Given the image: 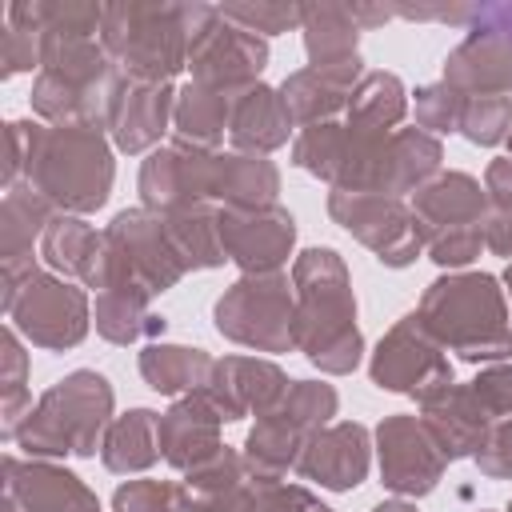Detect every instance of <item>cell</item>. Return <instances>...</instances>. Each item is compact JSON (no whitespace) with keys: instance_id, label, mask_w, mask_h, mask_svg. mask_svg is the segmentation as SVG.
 Wrapping results in <instances>:
<instances>
[{"instance_id":"cell-48","label":"cell","mask_w":512,"mask_h":512,"mask_svg":"<svg viewBox=\"0 0 512 512\" xmlns=\"http://www.w3.org/2000/svg\"><path fill=\"white\" fill-rule=\"evenodd\" d=\"M476 468L488 480H512V416L492 424L484 448L476 452Z\"/></svg>"},{"instance_id":"cell-56","label":"cell","mask_w":512,"mask_h":512,"mask_svg":"<svg viewBox=\"0 0 512 512\" xmlns=\"http://www.w3.org/2000/svg\"><path fill=\"white\" fill-rule=\"evenodd\" d=\"M508 156H512V132H508Z\"/></svg>"},{"instance_id":"cell-15","label":"cell","mask_w":512,"mask_h":512,"mask_svg":"<svg viewBox=\"0 0 512 512\" xmlns=\"http://www.w3.org/2000/svg\"><path fill=\"white\" fill-rule=\"evenodd\" d=\"M220 244L224 256L244 276L280 272L296 248V220L288 208H220Z\"/></svg>"},{"instance_id":"cell-19","label":"cell","mask_w":512,"mask_h":512,"mask_svg":"<svg viewBox=\"0 0 512 512\" xmlns=\"http://www.w3.org/2000/svg\"><path fill=\"white\" fill-rule=\"evenodd\" d=\"M420 404V424L432 432V440L440 444V452L448 460H476V452L484 448L488 432H492V412L480 404V396L472 392V384H444L436 392H428Z\"/></svg>"},{"instance_id":"cell-9","label":"cell","mask_w":512,"mask_h":512,"mask_svg":"<svg viewBox=\"0 0 512 512\" xmlns=\"http://www.w3.org/2000/svg\"><path fill=\"white\" fill-rule=\"evenodd\" d=\"M268 68V40L236 28L212 4H188V72L196 84L240 92L260 84Z\"/></svg>"},{"instance_id":"cell-38","label":"cell","mask_w":512,"mask_h":512,"mask_svg":"<svg viewBox=\"0 0 512 512\" xmlns=\"http://www.w3.org/2000/svg\"><path fill=\"white\" fill-rule=\"evenodd\" d=\"M32 408V392H28V352L20 344V332L8 324L0 332V428L4 440L16 436L20 420Z\"/></svg>"},{"instance_id":"cell-46","label":"cell","mask_w":512,"mask_h":512,"mask_svg":"<svg viewBox=\"0 0 512 512\" xmlns=\"http://www.w3.org/2000/svg\"><path fill=\"white\" fill-rule=\"evenodd\" d=\"M468 384L480 396V404L492 412V420H508L512 416V364L508 360L484 364Z\"/></svg>"},{"instance_id":"cell-31","label":"cell","mask_w":512,"mask_h":512,"mask_svg":"<svg viewBox=\"0 0 512 512\" xmlns=\"http://www.w3.org/2000/svg\"><path fill=\"white\" fill-rule=\"evenodd\" d=\"M100 460L116 476L148 472L160 460V412H152V408H128L124 416H116L108 424V432H104Z\"/></svg>"},{"instance_id":"cell-57","label":"cell","mask_w":512,"mask_h":512,"mask_svg":"<svg viewBox=\"0 0 512 512\" xmlns=\"http://www.w3.org/2000/svg\"><path fill=\"white\" fill-rule=\"evenodd\" d=\"M320 512H336V508H328V504H324V508H320Z\"/></svg>"},{"instance_id":"cell-30","label":"cell","mask_w":512,"mask_h":512,"mask_svg":"<svg viewBox=\"0 0 512 512\" xmlns=\"http://www.w3.org/2000/svg\"><path fill=\"white\" fill-rule=\"evenodd\" d=\"M252 484L256 472L244 464V456L236 448H220L208 464H200L196 472L184 476V488L192 492V500L204 512H248L252 500Z\"/></svg>"},{"instance_id":"cell-12","label":"cell","mask_w":512,"mask_h":512,"mask_svg":"<svg viewBox=\"0 0 512 512\" xmlns=\"http://www.w3.org/2000/svg\"><path fill=\"white\" fill-rule=\"evenodd\" d=\"M368 376L376 388L396 392V396H412V400H424L428 392L456 380L448 352L436 344V336L420 324L416 312L400 316L380 336V344L368 356Z\"/></svg>"},{"instance_id":"cell-33","label":"cell","mask_w":512,"mask_h":512,"mask_svg":"<svg viewBox=\"0 0 512 512\" xmlns=\"http://www.w3.org/2000/svg\"><path fill=\"white\" fill-rule=\"evenodd\" d=\"M92 324L108 344H136L164 332V316L152 312V292L144 288H104L92 304Z\"/></svg>"},{"instance_id":"cell-20","label":"cell","mask_w":512,"mask_h":512,"mask_svg":"<svg viewBox=\"0 0 512 512\" xmlns=\"http://www.w3.org/2000/svg\"><path fill=\"white\" fill-rule=\"evenodd\" d=\"M4 496H12L20 512H104L76 472L32 456H4Z\"/></svg>"},{"instance_id":"cell-35","label":"cell","mask_w":512,"mask_h":512,"mask_svg":"<svg viewBox=\"0 0 512 512\" xmlns=\"http://www.w3.org/2000/svg\"><path fill=\"white\" fill-rule=\"evenodd\" d=\"M300 32H304V52L308 64H340L360 56V24L352 16V4H304L300 16Z\"/></svg>"},{"instance_id":"cell-13","label":"cell","mask_w":512,"mask_h":512,"mask_svg":"<svg viewBox=\"0 0 512 512\" xmlns=\"http://www.w3.org/2000/svg\"><path fill=\"white\" fill-rule=\"evenodd\" d=\"M376 460H380V484L404 500L428 496L448 468V456L432 440V432L412 412H392L376 424Z\"/></svg>"},{"instance_id":"cell-36","label":"cell","mask_w":512,"mask_h":512,"mask_svg":"<svg viewBox=\"0 0 512 512\" xmlns=\"http://www.w3.org/2000/svg\"><path fill=\"white\" fill-rule=\"evenodd\" d=\"M12 28L32 36H100L104 4L88 0H16L4 8Z\"/></svg>"},{"instance_id":"cell-26","label":"cell","mask_w":512,"mask_h":512,"mask_svg":"<svg viewBox=\"0 0 512 512\" xmlns=\"http://www.w3.org/2000/svg\"><path fill=\"white\" fill-rule=\"evenodd\" d=\"M104 252H108V240L104 232H96L84 216H68V212H56L44 240H40V260L64 276V280H76L84 288H96L100 284V272H104Z\"/></svg>"},{"instance_id":"cell-5","label":"cell","mask_w":512,"mask_h":512,"mask_svg":"<svg viewBox=\"0 0 512 512\" xmlns=\"http://www.w3.org/2000/svg\"><path fill=\"white\" fill-rule=\"evenodd\" d=\"M100 44L128 80L172 84L188 68V4H104Z\"/></svg>"},{"instance_id":"cell-10","label":"cell","mask_w":512,"mask_h":512,"mask_svg":"<svg viewBox=\"0 0 512 512\" xmlns=\"http://www.w3.org/2000/svg\"><path fill=\"white\" fill-rule=\"evenodd\" d=\"M12 320V328L48 352H68L76 348L88 328H92V300L84 292V284L64 280L56 272H36L12 300V308L4 312Z\"/></svg>"},{"instance_id":"cell-52","label":"cell","mask_w":512,"mask_h":512,"mask_svg":"<svg viewBox=\"0 0 512 512\" xmlns=\"http://www.w3.org/2000/svg\"><path fill=\"white\" fill-rule=\"evenodd\" d=\"M352 16H356L360 28H376V24L392 20V8H384V4H352Z\"/></svg>"},{"instance_id":"cell-54","label":"cell","mask_w":512,"mask_h":512,"mask_svg":"<svg viewBox=\"0 0 512 512\" xmlns=\"http://www.w3.org/2000/svg\"><path fill=\"white\" fill-rule=\"evenodd\" d=\"M500 284H504V292L512 296V260H508V268H504V276H500Z\"/></svg>"},{"instance_id":"cell-4","label":"cell","mask_w":512,"mask_h":512,"mask_svg":"<svg viewBox=\"0 0 512 512\" xmlns=\"http://www.w3.org/2000/svg\"><path fill=\"white\" fill-rule=\"evenodd\" d=\"M112 408H116V392L108 376L92 368H76L28 408L12 444L32 460L96 456L108 424L116 420Z\"/></svg>"},{"instance_id":"cell-17","label":"cell","mask_w":512,"mask_h":512,"mask_svg":"<svg viewBox=\"0 0 512 512\" xmlns=\"http://www.w3.org/2000/svg\"><path fill=\"white\" fill-rule=\"evenodd\" d=\"M372 432L356 420H332L308 436L296 472L328 492H352L368 480L372 468Z\"/></svg>"},{"instance_id":"cell-50","label":"cell","mask_w":512,"mask_h":512,"mask_svg":"<svg viewBox=\"0 0 512 512\" xmlns=\"http://www.w3.org/2000/svg\"><path fill=\"white\" fill-rule=\"evenodd\" d=\"M488 208H512V156H496L484 168Z\"/></svg>"},{"instance_id":"cell-25","label":"cell","mask_w":512,"mask_h":512,"mask_svg":"<svg viewBox=\"0 0 512 512\" xmlns=\"http://www.w3.org/2000/svg\"><path fill=\"white\" fill-rule=\"evenodd\" d=\"M412 212L420 224V236L460 228V224H484L488 216V192L468 172H440L420 192H412Z\"/></svg>"},{"instance_id":"cell-43","label":"cell","mask_w":512,"mask_h":512,"mask_svg":"<svg viewBox=\"0 0 512 512\" xmlns=\"http://www.w3.org/2000/svg\"><path fill=\"white\" fill-rule=\"evenodd\" d=\"M484 248V224H460V228H444V232H432L424 240V252L432 264L448 268V272H464Z\"/></svg>"},{"instance_id":"cell-40","label":"cell","mask_w":512,"mask_h":512,"mask_svg":"<svg viewBox=\"0 0 512 512\" xmlns=\"http://www.w3.org/2000/svg\"><path fill=\"white\" fill-rule=\"evenodd\" d=\"M112 512H204L184 480H124L112 492Z\"/></svg>"},{"instance_id":"cell-53","label":"cell","mask_w":512,"mask_h":512,"mask_svg":"<svg viewBox=\"0 0 512 512\" xmlns=\"http://www.w3.org/2000/svg\"><path fill=\"white\" fill-rule=\"evenodd\" d=\"M368 512H416V504H408V500H380Z\"/></svg>"},{"instance_id":"cell-37","label":"cell","mask_w":512,"mask_h":512,"mask_svg":"<svg viewBox=\"0 0 512 512\" xmlns=\"http://www.w3.org/2000/svg\"><path fill=\"white\" fill-rule=\"evenodd\" d=\"M220 204H192V208H180V212H168L164 224H168V236H172V248L176 256L184 260L188 272H200V268H220L228 256H224V244H220Z\"/></svg>"},{"instance_id":"cell-58","label":"cell","mask_w":512,"mask_h":512,"mask_svg":"<svg viewBox=\"0 0 512 512\" xmlns=\"http://www.w3.org/2000/svg\"><path fill=\"white\" fill-rule=\"evenodd\" d=\"M504 512H512V500H508V508H504Z\"/></svg>"},{"instance_id":"cell-34","label":"cell","mask_w":512,"mask_h":512,"mask_svg":"<svg viewBox=\"0 0 512 512\" xmlns=\"http://www.w3.org/2000/svg\"><path fill=\"white\" fill-rule=\"evenodd\" d=\"M212 356L204 348H188V344H144L140 352V376L152 392L160 396H188V392H200L208 384V372H212Z\"/></svg>"},{"instance_id":"cell-14","label":"cell","mask_w":512,"mask_h":512,"mask_svg":"<svg viewBox=\"0 0 512 512\" xmlns=\"http://www.w3.org/2000/svg\"><path fill=\"white\" fill-rule=\"evenodd\" d=\"M212 172H216V152L172 136L168 144L152 148L148 160L140 164V176H136L140 204L160 216L192 204H212Z\"/></svg>"},{"instance_id":"cell-49","label":"cell","mask_w":512,"mask_h":512,"mask_svg":"<svg viewBox=\"0 0 512 512\" xmlns=\"http://www.w3.org/2000/svg\"><path fill=\"white\" fill-rule=\"evenodd\" d=\"M36 132L40 124L36 120H8V160H4V188L20 184L24 180V168L32 160V148H36Z\"/></svg>"},{"instance_id":"cell-41","label":"cell","mask_w":512,"mask_h":512,"mask_svg":"<svg viewBox=\"0 0 512 512\" xmlns=\"http://www.w3.org/2000/svg\"><path fill=\"white\" fill-rule=\"evenodd\" d=\"M456 132L468 144H480V148H492V144L508 140V132H512V96H464Z\"/></svg>"},{"instance_id":"cell-6","label":"cell","mask_w":512,"mask_h":512,"mask_svg":"<svg viewBox=\"0 0 512 512\" xmlns=\"http://www.w3.org/2000/svg\"><path fill=\"white\" fill-rule=\"evenodd\" d=\"M444 148L424 128H396L388 136H364L344 124V156L332 188L340 192H380V196H412L432 176H440Z\"/></svg>"},{"instance_id":"cell-11","label":"cell","mask_w":512,"mask_h":512,"mask_svg":"<svg viewBox=\"0 0 512 512\" xmlns=\"http://www.w3.org/2000/svg\"><path fill=\"white\" fill-rule=\"evenodd\" d=\"M328 216L356 236L384 268H408L424 252V236L412 204L380 192H328Z\"/></svg>"},{"instance_id":"cell-29","label":"cell","mask_w":512,"mask_h":512,"mask_svg":"<svg viewBox=\"0 0 512 512\" xmlns=\"http://www.w3.org/2000/svg\"><path fill=\"white\" fill-rule=\"evenodd\" d=\"M308 436H312V428H304L292 416H284L280 408H272V412L256 416V424L248 428L240 456L260 476H288L300 464V452H304Z\"/></svg>"},{"instance_id":"cell-55","label":"cell","mask_w":512,"mask_h":512,"mask_svg":"<svg viewBox=\"0 0 512 512\" xmlns=\"http://www.w3.org/2000/svg\"><path fill=\"white\" fill-rule=\"evenodd\" d=\"M4 512H20V504H16L12 496H4Z\"/></svg>"},{"instance_id":"cell-7","label":"cell","mask_w":512,"mask_h":512,"mask_svg":"<svg viewBox=\"0 0 512 512\" xmlns=\"http://www.w3.org/2000/svg\"><path fill=\"white\" fill-rule=\"evenodd\" d=\"M108 252H104V272L96 292L104 288H144L152 296L168 292L180 284V276L188 272L184 260L172 248L168 224L160 212L152 208H120L112 216V224L104 228Z\"/></svg>"},{"instance_id":"cell-8","label":"cell","mask_w":512,"mask_h":512,"mask_svg":"<svg viewBox=\"0 0 512 512\" xmlns=\"http://www.w3.org/2000/svg\"><path fill=\"white\" fill-rule=\"evenodd\" d=\"M292 312L296 288L284 272L240 276L212 304V324L224 340L256 348V352H288L292 348Z\"/></svg>"},{"instance_id":"cell-24","label":"cell","mask_w":512,"mask_h":512,"mask_svg":"<svg viewBox=\"0 0 512 512\" xmlns=\"http://www.w3.org/2000/svg\"><path fill=\"white\" fill-rule=\"evenodd\" d=\"M448 88L460 96H512V44L500 36L468 32L444 60Z\"/></svg>"},{"instance_id":"cell-2","label":"cell","mask_w":512,"mask_h":512,"mask_svg":"<svg viewBox=\"0 0 512 512\" xmlns=\"http://www.w3.org/2000/svg\"><path fill=\"white\" fill-rule=\"evenodd\" d=\"M420 324L440 348L468 364H500L512 356V312L496 276L488 272H444L436 276L420 304Z\"/></svg>"},{"instance_id":"cell-27","label":"cell","mask_w":512,"mask_h":512,"mask_svg":"<svg viewBox=\"0 0 512 512\" xmlns=\"http://www.w3.org/2000/svg\"><path fill=\"white\" fill-rule=\"evenodd\" d=\"M280 196V168L256 152H216L212 204L220 208H272Z\"/></svg>"},{"instance_id":"cell-23","label":"cell","mask_w":512,"mask_h":512,"mask_svg":"<svg viewBox=\"0 0 512 512\" xmlns=\"http://www.w3.org/2000/svg\"><path fill=\"white\" fill-rule=\"evenodd\" d=\"M296 120L280 96V88L272 84H248L236 92L232 100V120H228V140H232V152H256V156H268L276 148L288 144Z\"/></svg>"},{"instance_id":"cell-16","label":"cell","mask_w":512,"mask_h":512,"mask_svg":"<svg viewBox=\"0 0 512 512\" xmlns=\"http://www.w3.org/2000/svg\"><path fill=\"white\" fill-rule=\"evenodd\" d=\"M288 372L264 356H224L212 364L208 384L200 388L216 412L224 416V424H236L244 416H264L272 412L284 392H288Z\"/></svg>"},{"instance_id":"cell-32","label":"cell","mask_w":512,"mask_h":512,"mask_svg":"<svg viewBox=\"0 0 512 512\" xmlns=\"http://www.w3.org/2000/svg\"><path fill=\"white\" fill-rule=\"evenodd\" d=\"M404 116H408V92L396 72H364V80L356 84L344 108V124L364 136H388L404 124Z\"/></svg>"},{"instance_id":"cell-39","label":"cell","mask_w":512,"mask_h":512,"mask_svg":"<svg viewBox=\"0 0 512 512\" xmlns=\"http://www.w3.org/2000/svg\"><path fill=\"white\" fill-rule=\"evenodd\" d=\"M340 156H344V120H324V124H308L296 132L292 140V164L324 184L336 180V168H340Z\"/></svg>"},{"instance_id":"cell-28","label":"cell","mask_w":512,"mask_h":512,"mask_svg":"<svg viewBox=\"0 0 512 512\" xmlns=\"http://www.w3.org/2000/svg\"><path fill=\"white\" fill-rule=\"evenodd\" d=\"M232 100H236V92L188 80L176 92V112H172L176 140L208 148V152H220V144L228 136V120H232Z\"/></svg>"},{"instance_id":"cell-1","label":"cell","mask_w":512,"mask_h":512,"mask_svg":"<svg viewBox=\"0 0 512 512\" xmlns=\"http://www.w3.org/2000/svg\"><path fill=\"white\" fill-rule=\"evenodd\" d=\"M292 348L328 376H348L364 360V336L356 324V296L348 264L336 248H304L292 260Z\"/></svg>"},{"instance_id":"cell-21","label":"cell","mask_w":512,"mask_h":512,"mask_svg":"<svg viewBox=\"0 0 512 512\" xmlns=\"http://www.w3.org/2000/svg\"><path fill=\"white\" fill-rule=\"evenodd\" d=\"M220 428H224V416L204 392L176 396L168 412H160V456L188 476L224 448Z\"/></svg>"},{"instance_id":"cell-45","label":"cell","mask_w":512,"mask_h":512,"mask_svg":"<svg viewBox=\"0 0 512 512\" xmlns=\"http://www.w3.org/2000/svg\"><path fill=\"white\" fill-rule=\"evenodd\" d=\"M320 508L324 504L304 484H292L284 476H260L256 472L248 512H320Z\"/></svg>"},{"instance_id":"cell-22","label":"cell","mask_w":512,"mask_h":512,"mask_svg":"<svg viewBox=\"0 0 512 512\" xmlns=\"http://www.w3.org/2000/svg\"><path fill=\"white\" fill-rule=\"evenodd\" d=\"M364 80V60L352 56V60H340V64H320V68H296L284 76L280 84V96L292 112V120L300 128L308 124H324V120H336V112L348 108L356 84Z\"/></svg>"},{"instance_id":"cell-3","label":"cell","mask_w":512,"mask_h":512,"mask_svg":"<svg viewBox=\"0 0 512 512\" xmlns=\"http://www.w3.org/2000/svg\"><path fill=\"white\" fill-rule=\"evenodd\" d=\"M116 160L104 128L92 124H40L24 184H32L56 212L88 216L108 204Z\"/></svg>"},{"instance_id":"cell-51","label":"cell","mask_w":512,"mask_h":512,"mask_svg":"<svg viewBox=\"0 0 512 512\" xmlns=\"http://www.w3.org/2000/svg\"><path fill=\"white\" fill-rule=\"evenodd\" d=\"M484 248L496 256H512V208H488L484 216Z\"/></svg>"},{"instance_id":"cell-44","label":"cell","mask_w":512,"mask_h":512,"mask_svg":"<svg viewBox=\"0 0 512 512\" xmlns=\"http://www.w3.org/2000/svg\"><path fill=\"white\" fill-rule=\"evenodd\" d=\"M460 108H464V96L456 88H448L444 80L416 88V128H424L428 136L456 132L460 128Z\"/></svg>"},{"instance_id":"cell-59","label":"cell","mask_w":512,"mask_h":512,"mask_svg":"<svg viewBox=\"0 0 512 512\" xmlns=\"http://www.w3.org/2000/svg\"><path fill=\"white\" fill-rule=\"evenodd\" d=\"M480 512H488V508H480Z\"/></svg>"},{"instance_id":"cell-18","label":"cell","mask_w":512,"mask_h":512,"mask_svg":"<svg viewBox=\"0 0 512 512\" xmlns=\"http://www.w3.org/2000/svg\"><path fill=\"white\" fill-rule=\"evenodd\" d=\"M176 84H144V80H128L120 76L112 108H108V136L116 152H152L160 148L164 132L172 128V112H176Z\"/></svg>"},{"instance_id":"cell-42","label":"cell","mask_w":512,"mask_h":512,"mask_svg":"<svg viewBox=\"0 0 512 512\" xmlns=\"http://www.w3.org/2000/svg\"><path fill=\"white\" fill-rule=\"evenodd\" d=\"M224 20H232L236 28L252 32V36H280L288 28H300L304 4H272V0H236V4H216Z\"/></svg>"},{"instance_id":"cell-47","label":"cell","mask_w":512,"mask_h":512,"mask_svg":"<svg viewBox=\"0 0 512 512\" xmlns=\"http://www.w3.org/2000/svg\"><path fill=\"white\" fill-rule=\"evenodd\" d=\"M40 72V36L4 24L0 32V76H16V72Z\"/></svg>"}]
</instances>
